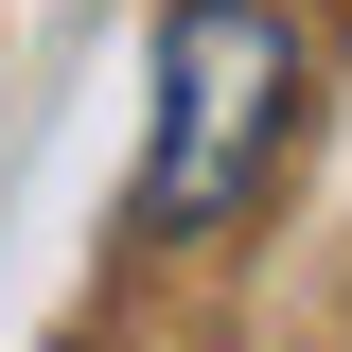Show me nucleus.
I'll return each mask as SVG.
<instances>
[{
	"label": "nucleus",
	"instance_id": "f257e3e1",
	"mask_svg": "<svg viewBox=\"0 0 352 352\" xmlns=\"http://www.w3.org/2000/svg\"><path fill=\"white\" fill-rule=\"evenodd\" d=\"M282 106H300V18L282 0H176L159 18V159H141V212L212 229L264 194L282 159Z\"/></svg>",
	"mask_w": 352,
	"mask_h": 352
}]
</instances>
